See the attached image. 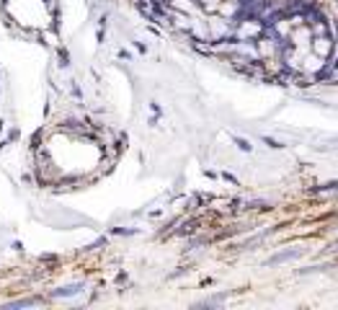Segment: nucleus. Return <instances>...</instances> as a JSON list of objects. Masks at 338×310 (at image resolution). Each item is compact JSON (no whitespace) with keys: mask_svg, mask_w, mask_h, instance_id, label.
Listing matches in <instances>:
<instances>
[{"mask_svg":"<svg viewBox=\"0 0 338 310\" xmlns=\"http://www.w3.org/2000/svg\"><path fill=\"white\" fill-rule=\"evenodd\" d=\"M302 256V248H289V251H279L274 253L271 259H266V266H276V264H287V261H295Z\"/></svg>","mask_w":338,"mask_h":310,"instance_id":"obj_1","label":"nucleus"},{"mask_svg":"<svg viewBox=\"0 0 338 310\" xmlns=\"http://www.w3.org/2000/svg\"><path fill=\"white\" fill-rule=\"evenodd\" d=\"M336 266H338L336 261L310 264V266H302V269H297V274H299V277H310V274H325V271H331V269H336Z\"/></svg>","mask_w":338,"mask_h":310,"instance_id":"obj_2","label":"nucleus"},{"mask_svg":"<svg viewBox=\"0 0 338 310\" xmlns=\"http://www.w3.org/2000/svg\"><path fill=\"white\" fill-rule=\"evenodd\" d=\"M331 191H338V181H325V184L313 186V194H331Z\"/></svg>","mask_w":338,"mask_h":310,"instance_id":"obj_3","label":"nucleus"},{"mask_svg":"<svg viewBox=\"0 0 338 310\" xmlns=\"http://www.w3.org/2000/svg\"><path fill=\"white\" fill-rule=\"evenodd\" d=\"M251 209H263V212H269L271 204L266 202V199H253V202H251Z\"/></svg>","mask_w":338,"mask_h":310,"instance_id":"obj_4","label":"nucleus"},{"mask_svg":"<svg viewBox=\"0 0 338 310\" xmlns=\"http://www.w3.org/2000/svg\"><path fill=\"white\" fill-rule=\"evenodd\" d=\"M235 145H237V148H240V150L251 153V142H248V140H243V137H235Z\"/></svg>","mask_w":338,"mask_h":310,"instance_id":"obj_5","label":"nucleus"},{"mask_svg":"<svg viewBox=\"0 0 338 310\" xmlns=\"http://www.w3.org/2000/svg\"><path fill=\"white\" fill-rule=\"evenodd\" d=\"M263 142H266L269 148H274V150H281V148H284V145H281L279 140H274V137H263Z\"/></svg>","mask_w":338,"mask_h":310,"instance_id":"obj_6","label":"nucleus"}]
</instances>
